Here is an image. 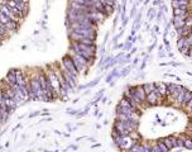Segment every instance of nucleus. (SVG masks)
I'll return each instance as SVG.
<instances>
[{
	"mask_svg": "<svg viewBox=\"0 0 192 152\" xmlns=\"http://www.w3.org/2000/svg\"><path fill=\"white\" fill-rule=\"evenodd\" d=\"M184 108H186L187 110H191V109H192V98H191V99L187 101L186 104H184Z\"/></svg>",
	"mask_w": 192,
	"mask_h": 152,
	"instance_id": "20",
	"label": "nucleus"
},
{
	"mask_svg": "<svg viewBox=\"0 0 192 152\" xmlns=\"http://www.w3.org/2000/svg\"><path fill=\"white\" fill-rule=\"evenodd\" d=\"M190 128H191V129H192V124H191V123H190ZM191 133H192V132H191Z\"/></svg>",
	"mask_w": 192,
	"mask_h": 152,
	"instance_id": "22",
	"label": "nucleus"
},
{
	"mask_svg": "<svg viewBox=\"0 0 192 152\" xmlns=\"http://www.w3.org/2000/svg\"><path fill=\"white\" fill-rule=\"evenodd\" d=\"M70 51L81 55L82 57H85V59H86L87 61H90L91 63H92V61H94L95 55H96V47H95V45H83V43L75 42V41H71Z\"/></svg>",
	"mask_w": 192,
	"mask_h": 152,
	"instance_id": "1",
	"label": "nucleus"
},
{
	"mask_svg": "<svg viewBox=\"0 0 192 152\" xmlns=\"http://www.w3.org/2000/svg\"><path fill=\"white\" fill-rule=\"evenodd\" d=\"M157 146L159 147L161 152H168V151H169V150L167 148V146H166V144H164V143H163V142H162V140H159V141L157 142Z\"/></svg>",
	"mask_w": 192,
	"mask_h": 152,
	"instance_id": "17",
	"label": "nucleus"
},
{
	"mask_svg": "<svg viewBox=\"0 0 192 152\" xmlns=\"http://www.w3.org/2000/svg\"><path fill=\"white\" fill-rule=\"evenodd\" d=\"M129 137H130L133 141H138V142H139V140H140V136H139V133H138L137 131H132V132L129 133Z\"/></svg>",
	"mask_w": 192,
	"mask_h": 152,
	"instance_id": "16",
	"label": "nucleus"
},
{
	"mask_svg": "<svg viewBox=\"0 0 192 152\" xmlns=\"http://www.w3.org/2000/svg\"><path fill=\"white\" fill-rule=\"evenodd\" d=\"M154 86H155V90L159 93V95H162L163 98H166V95H167V84L157 83V84H154Z\"/></svg>",
	"mask_w": 192,
	"mask_h": 152,
	"instance_id": "10",
	"label": "nucleus"
},
{
	"mask_svg": "<svg viewBox=\"0 0 192 152\" xmlns=\"http://www.w3.org/2000/svg\"><path fill=\"white\" fill-rule=\"evenodd\" d=\"M190 113H191V114H192V109H191V110H190Z\"/></svg>",
	"mask_w": 192,
	"mask_h": 152,
	"instance_id": "23",
	"label": "nucleus"
},
{
	"mask_svg": "<svg viewBox=\"0 0 192 152\" xmlns=\"http://www.w3.org/2000/svg\"><path fill=\"white\" fill-rule=\"evenodd\" d=\"M191 33V29H188V28H186V27H182V28H178L177 29V35H178V38L180 37H187V35Z\"/></svg>",
	"mask_w": 192,
	"mask_h": 152,
	"instance_id": "12",
	"label": "nucleus"
},
{
	"mask_svg": "<svg viewBox=\"0 0 192 152\" xmlns=\"http://www.w3.org/2000/svg\"><path fill=\"white\" fill-rule=\"evenodd\" d=\"M151 152H161V150H159V147L157 146V144H154V146H152V148H151Z\"/></svg>",
	"mask_w": 192,
	"mask_h": 152,
	"instance_id": "21",
	"label": "nucleus"
},
{
	"mask_svg": "<svg viewBox=\"0 0 192 152\" xmlns=\"http://www.w3.org/2000/svg\"><path fill=\"white\" fill-rule=\"evenodd\" d=\"M140 144H142V143H139V142H135V143H134L133 146L130 147L129 152H138V151H139V148H140Z\"/></svg>",
	"mask_w": 192,
	"mask_h": 152,
	"instance_id": "19",
	"label": "nucleus"
},
{
	"mask_svg": "<svg viewBox=\"0 0 192 152\" xmlns=\"http://www.w3.org/2000/svg\"><path fill=\"white\" fill-rule=\"evenodd\" d=\"M61 71H62V75H63V77H65L66 83H67L72 89H75V88H76V84H77V76H73L72 74H70V72H67L66 70H63L62 67H61Z\"/></svg>",
	"mask_w": 192,
	"mask_h": 152,
	"instance_id": "7",
	"label": "nucleus"
},
{
	"mask_svg": "<svg viewBox=\"0 0 192 152\" xmlns=\"http://www.w3.org/2000/svg\"><path fill=\"white\" fill-rule=\"evenodd\" d=\"M44 72H46V76H47V79H48L49 84H51L53 91H54V95L58 98V95H60V90H61V85H60L58 76H57V74L54 72L53 69H48V70L44 71Z\"/></svg>",
	"mask_w": 192,
	"mask_h": 152,
	"instance_id": "4",
	"label": "nucleus"
},
{
	"mask_svg": "<svg viewBox=\"0 0 192 152\" xmlns=\"http://www.w3.org/2000/svg\"><path fill=\"white\" fill-rule=\"evenodd\" d=\"M163 98L162 95H159V93L157 90H153L151 91L149 94H147V96H145V103L148 105H157V104H161V101H163Z\"/></svg>",
	"mask_w": 192,
	"mask_h": 152,
	"instance_id": "6",
	"label": "nucleus"
},
{
	"mask_svg": "<svg viewBox=\"0 0 192 152\" xmlns=\"http://www.w3.org/2000/svg\"><path fill=\"white\" fill-rule=\"evenodd\" d=\"M190 46H191V45L187 42L186 37H180L178 41H177V47H178V49H181V48H183V47H190Z\"/></svg>",
	"mask_w": 192,
	"mask_h": 152,
	"instance_id": "13",
	"label": "nucleus"
},
{
	"mask_svg": "<svg viewBox=\"0 0 192 152\" xmlns=\"http://www.w3.org/2000/svg\"><path fill=\"white\" fill-rule=\"evenodd\" d=\"M162 142L166 144L168 150H172V148L177 147V138L176 137H167V138L162 140Z\"/></svg>",
	"mask_w": 192,
	"mask_h": 152,
	"instance_id": "9",
	"label": "nucleus"
},
{
	"mask_svg": "<svg viewBox=\"0 0 192 152\" xmlns=\"http://www.w3.org/2000/svg\"><path fill=\"white\" fill-rule=\"evenodd\" d=\"M187 17L184 15H174L173 18V24L176 27V29H178V28H182L184 25V19H186Z\"/></svg>",
	"mask_w": 192,
	"mask_h": 152,
	"instance_id": "11",
	"label": "nucleus"
},
{
	"mask_svg": "<svg viewBox=\"0 0 192 152\" xmlns=\"http://www.w3.org/2000/svg\"><path fill=\"white\" fill-rule=\"evenodd\" d=\"M38 81H39V84H41L42 91H43V94L46 95V98L48 99V101H49V100H53V99L57 98V96L54 95V91H53L51 84H49V81H48V79H47V76H46V72H44V71H39V72H38Z\"/></svg>",
	"mask_w": 192,
	"mask_h": 152,
	"instance_id": "2",
	"label": "nucleus"
},
{
	"mask_svg": "<svg viewBox=\"0 0 192 152\" xmlns=\"http://www.w3.org/2000/svg\"><path fill=\"white\" fill-rule=\"evenodd\" d=\"M6 84H9L10 86L11 85H15L17 84V76H15V70H10L8 72V75L5 76V80H4Z\"/></svg>",
	"mask_w": 192,
	"mask_h": 152,
	"instance_id": "8",
	"label": "nucleus"
},
{
	"mask_svg": "<svg viewBox=\"0 0 192 152\" xmlns=\"http://www.w3.org/2000/svg\"><path fill=\"white\" fill-rule=\"evenodd\" d=\"M61 67H62L63 70H66L67 72H70V74H72L73 76H79V72H77V70H76V67H75V63H73L72 59H71L68 55H66V56L62 59V61H61Z\"/></svg>",
	"mask_w": 192,
	"mask_h": 152,
	"instance_id": "5",
	"label": "nucleus"
},
{
	"mask_svg": "<svg viewBox=\"0 0 192 152\" xmlns=\"http://www.w3.org/2000/svg\"><path fill=\"white\" fill-rule=\"evenodd\" d=\"M191 124H192V120H191Z\"/></svg>",
	"mask_w": 192,
	"mask_h": 152,
	"instance_id": "25",
	"label": "nucleus"
},
{
	"mask_svg": "<svg viewBox=\"0 0 192 152\" xmlns=\"http://www.w3.org/2000/svg\"><path fill=\"white\" fill-rule=\"evenodd\" d=\"M191 98H192V91L186 89V91H184V96H183V101H182V106H184V104H186Z\"/></svg>",
	"mask_w": 192,
	"mask_h": 152,
	"instance_id": "14",
	"label": "nucleus"
},
{
	"mask_svg": "<svg viewBox=\"0 0 192 152\" xmlns=\"http://www.w3.org/2000/svg\"><path fill=\"white\" fill-rule=\"evenodd\" d=\"M68 56L72 59V61L75 63V67H76V70H77L79 74H80V72H83L85 70H87L89 65H91V62L87 61L85 57H82L81 55L76 53V52H72V51H70V52H68Z\"/></svg>",
	"mask_w": 192,
	"mask_h": 152,
	"instance_id": "3",
	"label": "nucleus"
},
{
	"mask_svg": "<svg viewBox=\"0 0 192 152\" xmlns=\"http://www.w3.org/2000/svg\"><path fill=\"white\" fill-rule=\"evenodd\" d=\"M183 147H186L188 150H192V140L190 138H184V142H183Z\"/></svg>",
	"mask_w": 192,
	"mask_h": 152,
	"instance_id": "18",
	"label": "nucleus"
},
{
	"mask_svg": "<svg viewBox=\"0 0 192 152\" xmlns=\"http://www.w3.org/2000/svg\"><path fill=\"white\" fill-rule=\"evenodd\" d=\"M143 89H144L145 94H149L151 91H153L155 89V86H154V84H144L143 85Z\"/></svg>",
	"mask_w": 192,
	"mask_h": 152,
	"instance_id": "15",
	"label": "nucleus"
},
{
	"mask_svg": "<svg viewBox=\"0 0 192 152\" xmlns=\"http://www.w3.org/2000/svg\"><path fill=\"white\" fill-rule=\"evenodd\" d=\"M191 33H192V28H191Z\"/></svg>",
	"mask_w": 192,
	"mask_h": 152,
	"instance_id": "24",
	"label": "nucleus"
}]
</instances>
